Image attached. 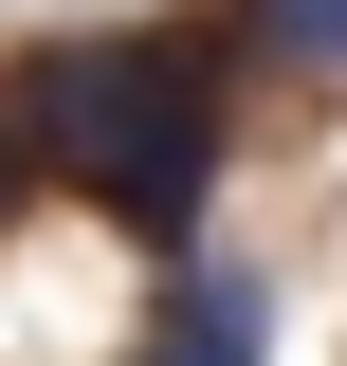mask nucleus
I'll list each match as a JSON object with an SVG mask.
<instances>
[{"label": "nucleus", "instance_id": "nucleus-3", "mask_svg": "<svg viewBox=\"0 0 347 366\" xmlns=\"http://www.w3.org/2000/svg\"><path fill=\"white\" fill-rule=\"evenodd\" d=\"M238 37L274 74H347V0H238Z\"/></svg>", "mask_w": 347, "mask_h": 366}, {"label": "nucleus", "instance_id": "nucleus-4", "mask_svg": "<svg viewBox=\"0 0 347 366\" xmlns=\"http://www.w3.org/2000/svg\"><path fill=\"white\" fill-rule=\"evenodd\" d=\"M19 220H37V165H19V129H0V238H19Z\"/></svg>", "mask_w": 347, "mask_h": 366}, {"label": "nucleus", "instance_id": "nucleus-1", "mask_svg": "<svg viewBox=\"0 0 347 366\" xmlns=\"http://www.w3.org/2000/svg\"><path fill=\"white\" fill-rule=\"evenodd\" d=\"M0 129H19L37 183H74L110 238L183 257L201 238V183H219V55L201 37H55V55H19Z\"/></svg>", "mask_w": 347, "mask_h": 366}, {"label": "nucleus", "instance_id": "nucleus-2", "mask_svg": "<svg viewBox=\"0 0 347 366\" xmlns=\"http://www.w3.org/2000/svg\"><path fill=\"white\" fill-rule=\"evenodd\" d=\"M146 366H274V293L256 274H183L146 312Z\"/></svg>", "mask_w": 347, "mask_h": 366}]
</instances>
